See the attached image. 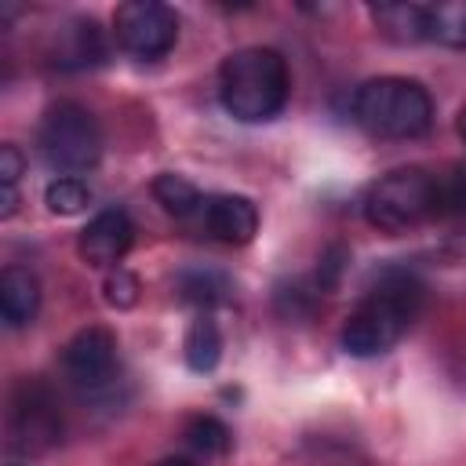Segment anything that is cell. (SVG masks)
Masks as SVG:
<instances>
[{
    "mask_svg": "<svg viewBox=\"0 0 466 466\" xmlns=\"http://www.w3.org/2000/svg\"><path fill=\"white\" fill-rule=\"evenodd\" d=\"M22 171H25V157H22V149L11 146V142H4V146H0V186H18Z\"/></svg>",
    "mask_w": 466,
    "mask_h": 466,
    "instance_id": "cell-24",
    "label": "cell"
},
{
    "mask_svg": "<svg viewBox=\"0 0 466 466\" xmlns=\"http://www.w3.org/2000/svg\"><path fill=\"white\" fill-rule=\"evenodd\" d=\"M426 40L451 51H466V0L426 4Z\"/></svg>",
    "mask_w": 466,
    "mask_h": 466,
    "instance_id": "cell-16",
    "label": "cell"
},
{
    "mask_svg": "<svg viewBox=\"0 0 466 466\" xmlns=\"http://www.w3.org/2000/svg\"><path fill=\"white\" fill-rule=\"evenodd\" d=\"M291 95V73L273 47H237L218 66V102L240 124H266L280 116Z\"/></svg>",
    "mask_w": 466,
    "mask_h": 466,
    "instance_id": "cell-1",
    "label": "cell"
},
{
    "mask_svg": "<svg viewBox=\"0 0 466 466\" xmlns=\"http://www.w3.org/2000/svg\"><path fill=\"white\" fill-rule=\"evenodd\" d=\"M175 295H178V302H186V306L215 309V306L229 302L233 284H229L226 273L208 269V266H197V269H182V273L175 277Z\"/></svg>",
    "mask_w": 466,
    "mask_h": 466,
    "instance_id": "cell-13",
    "label": "cell"
},
{
    "mask_svg": "<svg viewBox=\"0 0 466 466\" xmlns=\"http://www.w3.org/2000/svg\"><path fill=\"white\" fill-rule=\"evenodd\" d=\"M342 262H346V248L342 244H331L324 255H320V266H317V291H331L342 277Z\"/></svg>",
    "mask_w": 466,
    "mask_h": 466,
    "instance_id": "cell-23",
    "label": "cell"
},
{
    "mask_svg": "<svg viewBox=\"0 0 466 466\" xmlns=\"http://www.w3.org/2000/svg\"><path fill=\"white\" fill-rule=\"evenodd\" d=\"M441 215H466V160H459L444 178H437Z\"/></svg>",
    "mask_w": 466,
    "mask_h": 466,
    "instance_id": "cell-21",
    "label": "cell"
},
{
    "mask_svg": "<svg viewBox=\"0 0 466 466\" xmlns=\"http://www.w3.org/2000/svg\"><path fill=\"white\" fill-rule=\"evenodd\" d=\"M157 466H193L189 459H164V462H157Z\"/></svg>",
    "mask_w": 466,
    "mask_h": 466,
    "instance_id": "cell-27",
    "label": "cell"
},
{
    "mask_svg": "<svg viewBox=\"0 0 466 466\" xmlns=\"http://www.w3.org/2000/svg\"><path fill=\"white\" fill-rule=\"evenodd\" d=\"M62 375L69 379L73 390L84 397L109 393L120 379V353H116V335L102 324L80 328L66 350H62Z\"/></svg>",
    "mask_w": 466,
    "mask_h": 466,
    "instance_id": "cell-6",
    "label": "cell"
},
{
    "mask_svg": "<svg viewBox=\"0 0 466 466\" xmlns=\"http://www.w3.org/2000/svg\"><path fill=\"white\" fill-rule=\"evenodd\" d=\"M433 215H441V200L437 178L426 167H397L364 197V218L382 233H408Z\"/></svg>",
    "mask_w": 466,
    "mask_h": 466,
    "instance_id": "cell-4",
    "label": "cell"
},
{
    "mask_svg": "<svg viewBox=\"0 0 466 466\" xmlns=\"http://www.w3.org/2000/svg\"><path fill=\"white\" fill-rule=\"evenodd\" d=\"M62 419L51 393L40 382H22L7 411V448L18 455H44L58 444Z\"/></svg>",
    "mask_w": 466,
    "mask_h": 466,
    "instance_id": "cell-8",
    "label": "cell"
},
{
    "mask_svg": "<svg viewBox=\"0 0 466 466\" xmlns=\"http://www.w3.org/2000/svg\"><path fill=\"white\" fill-rule=\"evenodd\" d=\"M182 357H186V368L197 371V375H211L218 368V360H222V331L208 313H200L189 324V331L182 339Z\"/></svg>",
    "mask_w": 466,
    "mask_h": 466,
    "instance_id": "cell-15",
    "label": "cell"
},
{
    "mask_svg": "<svg viewBox=\"0 0 466 466\" xmlns=\"http://www.w3.org/2000/svg\"><path fill=\"white\" fill-rule=\"evenodd\" d=\"M353 120L375 138H419L433 124V98L411 76H375L353 91Z\"/></svg>",
    "mask_w": 466,
    "mask_h": 466,
    "instance_id": "cell-3",
    "label": "cell"
},
{
    "mask_svg": "<svg viewBox=\"0 0 466 466\" xmlns=\"http://www.w3.org/2000/svg\"><path fill=\"white\" fill-rule=\"evenodd\" d=\"M186 444H189L197 455L215 459V455H226V451L233 448V433H229V426H226L222 419H215V415H197V419L186 422Z\"/></svg>",
    "mask_w": 466,
    "mask_h": 466,
    "instance_id": "cell-18",
    "label": "cell"
},
{
    "mask_svg": "<svg viewBox=\"0 0 466 466\" xmlns=\"http://www.w3.org/2000/svg\"><path fill=\"white\" fill-rule=\"evenodd\" d=\"M116 44L142 62L164 58L178 40V15L160 0H127L113 11Z\"/></svg>",
    "mask_w": 466,
    "mask_h": 466,
    "instance_id": "cell-7",
    "label": "cell"
},
{
    "mask_svg": "<svg viewBox=\"0 0 466 466\" xmlns=\"http://www.w3.org/2000/svg\"><path fill=\"white\" fill-rule=\"evenodd\" d=\"M44 204H47L51 215H80L91 204V189L76 175H58L55 182H47Z\"/></svg>",
    "mask_w": 466,
    "mask_h": 466,
    "instance_id": "cell-19",
    "label": "cell"
},
{
    "mask_svg": "<svg viewBox=\"0 0 466 466\" xmlns=\"http://www.w3.org/2000/svg\"><path fill=\"white\" fill-rule=\"evenodd\" d=\"M379 33L393 44H419L426 40V4H379L371 7Z\"/></svg>",
    "mask_w": 466,
    "mask_h": 466,
    "instance_id": "cell-14",
    "label": "cell"
},
{
    "mask_svg": "<svg viewBox=\"0 0 466 466\" xmlns=\"http://www.w3.org/2000/svg\"><path fill=\"white\" fill-rule=\"evenodd\" d=\"M422 306V284L408 269H386L379 284L357 302L342 324V350L350 357H379L400 342Z\"/></svg>",
    "mask_w": 466,
    "mask_h": 466,
    "instance_id": "cell-2",
    "label": "cell"
},
{
    "mask_svg": "<svg viewBox=\"0 0 466 466\" xmlns=\"http://www.w3.org/2000/svg\"><path fill=\"white\" fill-rule=\"evenodd\" d=\"M200 226L211 240L240 248V244H251L258 233V208L240 193H215V197H204Z\"/></svg>",
    "mask_w": 466,
    "mask_h": 466,
    "instance_id": "cell-10",
    "label": "cell"
},
{
    "mask_svg": "<svg viewBox=\"0 0 466 466\" xmlns=\"http://www.w3.org/2000/svg\"><path fill=\"white\" fill-rule=\"evenodd\" d=\"M40 309V280L25 266H7L0 273V317L7 328L33 324Z\"/></svg>",
    "mask_w": 466,
    "mask_h": 466,
    "instance_id": "cell-12",
    "label": "cell"
},
{
    "mask_svg": "<svg viewBox=\"0 0 466 466\" xmlns=\"http://www.w3.org/2000/svg\"><path fill=\"white\" fill-rule=\"evenodd\" d=\"M138 291H142V284H138V277H135L131 269L116 266V269L106 273L102 295H106V302H109L113 309H131V306L138 302Z\"/></svg>",
    "mask_w": 466,
    "mask_h": 466,
    "instance_id": "cell-20",
    "label": "cell"
},
{
    "mask_svg": "<svg viewBox=\"0 0 466 466\" xmlns=\"http://www.w3.org/2000/svg\"><path fill=\"white\" fill-rule=\"evenodd\" d=\"M455 131H459V138L466 142V106L459 109V116H455Z\"/></svg>",
    "mask_w": 466,
    "mask_h": 466,
    "instance_id": "cell-26",
    "label": "cell"
},
{
    "mask_svg": "<svg viewBox=\"0 0 466 466\" xmlns=\"http://www.w3.org/2000/svg\"><path fill=\"white\" fill-rule=\"evenodd\" d=\"M18 211V186H0V218H11Z\"/></svg>",
    "mask_w": 466,
    "mask_h": 466,
    "instance_id": "cell-25",
    "label": "cell"
},
{
    "mask_svg": "<svg viewBox=\"0 0 466 466\" xmlns=\"http://www.w3.org/2000/svg\"><path fill=\"white\" fill-rule=\"evenodd\" d=\"M135 240V222L127 218V211L120 208H102L95 218H87V226L76 237V251L87 266L95 269H116L120 258L131 251Z\"/></svg>",
    "mask_w": 466,
    "mask_h": 466,
    "instance_id": "cell-9",
    "label": "cell"
},
{
    "mask_svg": "<svg viewBox=\"0 0 466 466\" xmlns=\"http://www.w3.org/2000/svg\"><path fill=\"white\" fill-rule=\"evenodd\" d=\"M313 299H317V291H306L302 284H291V288H280L277 291V309L288 320H302V317L313 313Z\"/></svg>",
    "mask_w": 466,
    "mask_h": 466,
    "instance_id": "cell-22",
    "label": "cell"
},
{
    "mask_svg": "<svg viewBox=\"0 0 466 466\" xmlns=\"http://www.w3.org/2000/svg\"><path fill=\"white\" fill-rule=\"evenodd\" d=\"M153 200H157L167 215H175V218L200 215V208H204L200 189H197L186 175H175V171H160V175L153 178Z\"/></svg>",
    "mask_w": 466,
    "mask_h": 466,
    "instance_id": "cell-17",
    "label": "cell"
},
{
    "mask_svg": "<svg viewBox=\"0 0 466 466\" xmlns=\"http://www.w3.org/2000/svg\"><path fill=\"white\" fill-rule=\"evenodd\" d=\"M40 157L62 175H84L102 160V131L80 102H55L36 131Z\"/></svg>",
    "mask_w": 466,
    "mask_h": 466,
    "instance_id": "cell-5",
    "label": "cell"
},
{
    "mask_svg": "<svg viewBox=\"0 0 466 466\" xmlns=\"http://www.w3.org/2000/svg\"><path fill=\"white\" fill-rule=\"evenodd\" d=\"M106 58V36L95 18H73L55 33L51 62L58 69H87Z\"/></svg>",
    "mask_w": 466,
    "mask_h": 466,
    "instance_id": "cell-11",
    "label": "cell"
}]
</instances>
